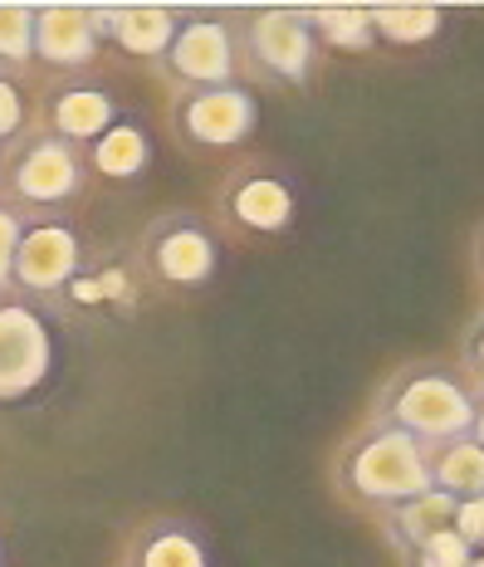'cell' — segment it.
Wrapping results in <instances>:
<instances>
[{
	"mask_svg": "<svg viewBox=\"0 0 484 567\" xmlns=\"http://www.w3.org/2000/svg\"><path fill=\"white\" fill-rule=\"evenodd\" d=\"M470 421H475V396L445 368L401 372L382 396V425L406 431L421 445H451L470 435Z\"/></svg>",
	"mask_w": 484,
	"mask_h": 567,
	"instance_id": "obj_1",
	"label": "cell"
},
{
	"mask_svg": "<svg viewBox=\"0 0 484 567\" xmlns=\"http://www.w3.org/2000/svg\"><path fill=\"white\" fill-rule=\"evenodd\" d=\"M342 489L368 504H382V509L416 499V494L431 489V451L421 441H411L406 431L377 425L342 460Z\"/></svg>",
	"mask_w": 484,
	"mask_h": 567,
	"instance_id": "obj_2",
	"label": "cell"
},
{
	"mask_svg": "<svg viewBox=\"0 0 484 567\" xmlns=\"http://www.w3.org/2000/svg\"><path fill=\"white\" fill-rule=\"evenodd\" d=\"M84 176H89V162L79 147H69L64 137L54 133H25L6 147V192L30 210H59L69 200H79L84 192Z\"/></svg>",
	"mask_w": 484,
	"mask_h": 567,
	"instance_id": "obj_3",
	"label": "cell"
},
{
	"mask_svg": "<svg viewBox=\"0 0 484 567\" xmlns=\"http://www.w3.org/2000/svg\"><path fill=\"white\" fill-rule=\"evenodd\" d=\"M235 50L245 54V64L255 69L269 84H309L318 69V40L309 25V10H289V6H269L255 10L240 25Z\"/></svg>",
	"mask_w": 484,
	"mask_h": 567,
	"instance_id": "obj_4",
	"label": "cell"
},
{
	"mask_svg": "<svg viewBox=\"0 0 484 567\" xmlns=\"http://www.w3.org/2000/svg\"><path fill=\"white\" fill-rule=\"evenodd\" d=\"M79 269H84V240L69 220H30L16 245V265H10V289L30 293V299H64L74 289Z\"/></svg>",
	"mask_w": 484,
	"mask_h": 567,
	"instance_id": "obj_5",
	"label": "cell"
},
{
	"mask_svg": "<svg viewBox=\"0 0 484 567\" xmlns=\"http://www.w3.org/2000/svg\"><path fill=\"white\" fill-rule=\"evenodd\" d=\"M143 265L152 279L172 284V289H196L216 275V235L192 210L157 216L143 235Z\"/></svg>",
	"mask_w": 484,
	"mask_h": 567,
	"instance_id": "obj_6",
	"label": "cell"
},
{
	"mask_svg": "<svg viewBox=\"0 0 484 567\" xmlns=\"http://www.w3.org/2000/svg\"><path fill=\"white\" fill-rule=\"evenodd\" d=\"M54 372L50 323L30 303H0V406L30 401Z\"/></svg>",
	"mask_w": 484,
	"mask_h": 567,
	"instance_id": "obj_7",
	"label": "cell"
},
{
	"mask_svg": "<svg viewBox=\"0 0 484 567\" xmlns=\"http://www.w3.org/2000/svg\"><path fill=\"white\" fill-rule=\"evenodd\" d=\"M235 69H240L235 30L226 25V20H210V16L182 20L172 50L162 54V74H167L176 89H186V93L235 84Z\"/></svg>",
	"mask_w": 484,
	"mask_h": 567,
	"instance_id": "obj_8",
	"label": "cell"
},
{
	"mask_svg": "<svg viewBox=\"0 0 484 567\" xmlns=\"http://www.w3.org/2000/svg\"><path fill=\"white\" fill-rule=\"evenodd\" d=\"M255 123H259L255 93L240 84L186 93L182 109H176V127H182V137L196 142V147H240V142L255 133Z\"/></svg>",
	"mask_w": 484,
	"mask_h": 567,
	"instance_id": "obj_9",
	"label": "cell"
},
{
	"mask_svg": "<svg viewBox=\"0 0 484 567\" xmlns=\"http://www.w3.org/2000/svg\"><path fill=\"white\" fill-rule=\"evenodd\" d=\"M117 123V99L99 79H64L44 99V133L64 137L69 147H93Z\"/></svg>",
	"mask_w": 484,
	"mask_h": 567,
	"instance_id": "obj_10",
	"label": "cell"
},
{
	"mask_svg": "<svg viewBox=\"0 0 484 567\" xmlns=\"http://www.w3.org/2000/svg\"><path fill=\"white\" fill-rule=\"evenodd\" d=\"M93 6H34V59L54 69H84L99 59Z\"/></svg>",
	"mask_w": 484,
	"mask_h": 567,
	"instance_id": "obj_11",
	"label": "cell"
},
{
	"mask_svg": "<svg viewBox=\"0 0 484 567\" xmlns=\"http://www.w3.org/2000/svg\"><path fill=\"white\" fill-rule=\"evenodd\" d=\"M93 20H99V40L117 44L133 59H157V64L182 30V16L172 6H93Z\"/></svg>",
	"mask_w": 484,
	"mask_h": 567,
	"instance_id": "obj_12",
	"label": "cell"
},
{
	"mask_svg": "<svg viewBox=\"0 0 484 567\" xmlns=\"http://www.w3.org/2000/svg\"><path fill=\"white\" fill-rule=\"evenodd\" d=\"M226 210L240 220L245 230H259V235H275L294 220V192L285 176H269V172H245L240 182L230 186L226 196Z\"/></svg>",
	"mask_w": 484,
	"mask_h": 567,
	"instance_id": "obj_13",
	"label": "cell"
},
{
	"mask_svg": "<svg viewBox=\"0 0 484 567\" xmlns=\"http://www.w3.org/2000/svg\"><path fill=\"white\" fill-rule=\"evenodd\" d=\"M127 567H210V553L186 518H157L137 534Z\"/></svg>",
	"mask_w": 484,
	"mask_h": 567,
	"instance_id": "obj_14",
	"label": "cell"
},
{
	"mask_svg": "<svg viewBox=\"0 0 484 567\" xmlns=\"http://www.w3.org/2000/svg\"><path fill=\"white\" fill-rule=\"evenodd\" d=\"M451 518H455V499H451V494L426 489V494H416V499H401V504L387 509V534H392V543L411 558V553H416L426 538L445 534V528H451Z\"/></svg>",
	"mask_w": 484,
	"mask_h": 567,
	"instance_id": "obj_15",
	"label": "cell"
},
{
	"mask_svg": "<svg viewBox=\"0 0 484 567\" xmlns=\"http://www.w3.org/2000/svg\"><path fill=\"white\" fill-rule=\"evenodd\" d=\"M89 167L99 176H109V182H137V176L152 167V142L137 123L117 117L109 133L89 147Z\"/></svg>",
	"mask_w": 484,
	"mask_h": 567,
	"instance_id": "obj_16",
	"label": "cell"
},
{
	"mask_svg": "<svg viewBox=\"0 0 484 567\" xmlns=\"http://www.w3.org/2000/svg\"><path fill=\"white\" fill-rule=\"evenodd\" d=\"M431 489L451 494V499L484 494V445H475L470 435H460L451 445H435L431 451Z\"/></svg>",
	"mask_w": 484,
	"mask_h": 567,
	"instance_id": "obj_17",
	"label": "cell"
},
{
	"mask_svg": "<svg viewBox=\"0 0 484 567\" xmlns=\"http://www.w3.org/2000/svg\"><path fill=\"white\" fill-rule=\"evenodd\" d=\"M368 16L377 40L387 44H426L441 34V10L435 6H401V0H392V6H372Z\"/></svg>",
	"mask_w": 484,
	"mask_h": 567,
	"instance_id": "obj_18",
	"label": "cell"
},
{
	"mask_svg": "<svg viewBox=\"0 0 484 567\" xmlns=\"http://www.w3.org/2000/svg\"><path fill=\"white\" fill-rule=\"evenodd\" d=\"M309 25L318 44H333V50H368L377 44L372 16L362 6H318L309 10Z\"/></svg>",
	"mask_w": 484,
	"mask_h": 567,
	"instance_id": "obj_19",
	"label": "cell"
},
{
	"mask_svg": "<svg viewBox=\"0 0 484 567\" xmlns=\"http://www.w3.org/2000/svg\"><path fill=\"white\" fill-rule=\"evenodd\" d=\"M34 59V6L0 0V79H16Z\"/></svg>",
	"mask_w": 484,
	"mask_h": 567,
	"instance_id": "obj_20",
	"label": "cell"
},
{
	"mask_svg": "<svg viewBox=\"0 0 484 567\" xmlns=\"http://www.w3.org/2000/svg\"><path fill=\"white\" fill-rule=\"evenodd\" d=\"M411 567H475V553L455 538V528H445V534L426 538L416 553H411Z\"/></svg>",
	"mask_w": 484,
	"mask_h": 567,
	"instance_id": "obj_21",
	"label": "cell"
},
{
	"mask_svg": "<svg viewBox=\"0 0 484 567\" xmlns=\"http://www.w3.org/2000/svg\"><path fill=\"white\" fill-rule=\"evenodd\" d=\"M455 538L465 543L470 553H484V494H470V499H455V518H451Z\"/></svg>",
	"mask_w": 484,
	"mask_h": 567,
	"instance_id": "obj_22",
	"label": "cell"
},
{
	"mask_svg": "<svg viewBox=\"0 0 484 567\" xmlns=\"http://www.w3.org/2000/svg\"><path fill=\"white\" fill-rule=\"evenodd\" d=\"M25 137V99H20L16 79H0V142Z\"/></svg>",
	"mask_w": 484,
	"mask_h": 567,
	"instance_id": "obj_23",
	"label": "cell"
},
{
	"mask_svg": "<svg viewBox=\"0 0 484 567\" xmlns=\"http://www.w3.org/2000/svg\"><path fill=\"white\" fill-rule=\"evenodd\" d=\"M20 235H25V220H20L10 206H0V293L10 289V265H16Z\"/></svg>",
	"mask_w": 484,
	"mask_h": 567,
	"instance_id": "obj_24",
	"label": "cell"
},
{
	"mask_svg": "<svg viewBox=\"0 0 484 567\" xmlns=\"http://www.w3.org/2000/svg\"><path fill=\"white\" fill-rule=\"evenodd\" d=\"M470 441L484 445V401H475V421H470Z\"/></svg>",
	"mask_w": 484,
	"mask_h": 567,
	"instance_id": "obj_25",
	"label": "cell"
},
{
	"mask_svg": "<svg viewBox=\"0 0 484 567\" xmlns=\"http://www.w3.org/2000/svg\"><path fill=\"white\" fill-rule=\"evenodd\" d=\"M470 362H475V368L484 372V328L475 333V342H470Z\"/></svg>",
	"mask_w": 484,
	"mask_h": 567,
	"instance_id": "obj_26",
	"label": "cell"
},
{
	"mask_svg": "<svg viewBox=\"0 0 484 567\" xmlns=\"http://www.w3.org/2000/svg\"><path fill=\"white\" fill-rule=\"evenodd\" d=\"M475 567H484V553H475Z\"/></svg>",
	"mask_w": 484,
	"mask_h": 567,
	"instance_id": "obj_27",
	"label": "cell"
}]
</instances>
